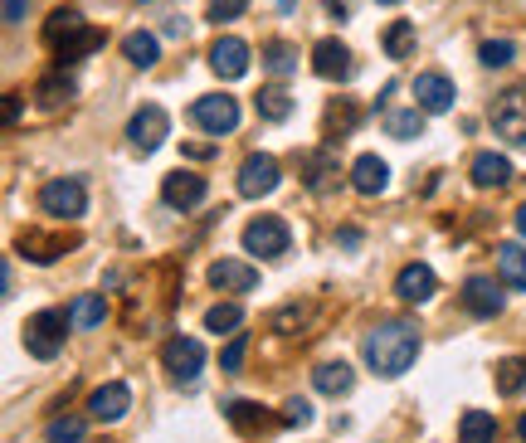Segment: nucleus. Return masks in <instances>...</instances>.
I'll use <instances>...</instances> for the list:
<instances>
[{"label":"nucleus","mask_w":526,"mask_h":443,"mask_svg":"<svg viewBox=\"0 0 526 443\" xmlns=\"http://www.w3.org/2000/svg\"><path fill=\"white\" fill-rule=\"evenodd\" d=\"M453 78L444 74H419L414 78V108H424L429 117H439V112H449L453 108Z\"/></svg>","instance_id":"15"},{"label":"nucleus","mask_w":526,"mask_h":443,"mask_svg":"<svg viewBox=\"0 0 526 443\" xmlns=\"http://www.w3.org/2000/svg\"><path fill=\"white\" fill-rule=\"evenodd\" d=\"M492 434H497V419L488 409H468L458 419V443H492Z\"/></svg>","instance_id":"29"},{"label":"nucleus","mask_w":526,"mask_h":443,"mask_svg":"<svg viewBox=\"0 0 526 443\" xmlns=\"http://www.w3.org/2000/svg\"><path fill=\"white\" fill-rule=\"evenodd\" d=\"M166 137H171V112H166V108L147 103V108L132 112V122H127V142H132V151L151 156V151L161 147Z\"/></svg>","instance_id":"6"},{"label":"nucleus","mask_w":526,"mask_h":443,"mask_svg":"<svg viewBox=\"0 0 526 443\" xmlns=\"http://www.w3.org/2000/svg\"><path fill=\"white\" fill-rule=\"evenodd\" d=\"M103 317H108L103 293H83L74 307H69V327H74V332H93V327H103Z\"/></svg>","instance_id":"24"},{"label":"nucleus","mask_w":526,"mask_h":443,"mask_svg":"<svg viewBox=\"0 0 526 443\" xmlns=\"http://www.w3.org/2000/svg\"><path fill=\"white\" fill-rule=\"evenodd\" d=\"M434 293H439V278H434L429 263H405V268H400V278H395V297H400V302L424 307Z\"/></svg>","instance_id":"12"},{"label":"nucleus","mask_w":526,"mask_h":443,"mask_svg":"<svg viewBox=\"0 0 526 443\" xmlns=\"http://www.w3.org/2000/svg\"><path fill=\"white\" fill-rule=\"evenodd\" d=\"M278 419H283L288 429H307V424H312V405H307V400H288Z\"/></svg>","instance_id":"41"},{"label":"nucleus","mask_w":526,"mask_h":443,"mask_svg":"<svg viewBox=\"0 0 526 443\" xmlns=\"http://www.w3.org/2000/svg\"><path fill=\"white\" fill-rule=\"evenodd\" d=\"M127 409H132V390H127L122 380H108V385H98V390L88 395V414H93L98 424H117Z\"/></svg>","instance_id":"13"},{"label":"nucleus","mask_w":526,"mask_h":443,"mask_svg":"<svg viewBox=\"0 0 526 443\" xmlns=\"http://www.w3.org/2000/svg\"><path fill=\"white\" fill-rule=\"evenodd\" d=\"M39 210H44L49 220H78V215L88 210V190H83V181H74V176H59V181H49L39 190Z\"/></svg>","instance_id":"4"},{"label":"nucleus","mask_w":526,"mask_h":443,"mask_svg":"<svg viewBox=\"0 0 526 443\" xmlns=\"http://www.w3.org/2000/svg\"><path fill=\"white\" fill-rule=\"evenodd\" d=\"M517 234H522V239H526V205H522V210H517Z\"/></svg>","instance_id":"45"},{"label":"nucleus","mask_w":526,"mask_h":443,"mask_svg":"<svg viewBox=\"0 0 526 443\" xmlns=\"http://www.w3.org/2000/svg\"><path fill=\"white\" fill-rule=\"evenodd\" d=\"M35 98L44 103V108H59V103H69V98H74V83H69V78H64V83H59V78H44Z\"/></svg>","instance_id":"39"},{"label":"nucleus","mask_w":526,"mask_h":443,"mask_svg":"<svg viewBox=\"0 0 526 443\" xmlns=\"http://www.w3.org/2000/svg\"><path fill=\"white\" fill-rule=\"evenodd\" d=\"M380 44H385V59H410L414 54V20H395Z\"/></svg>","instance_id":"34"},{"label":"nucleus","mask_w":526,"mask_h":443,"mask_svg":"<svg viewBox=\"0 0 526 443\" xmlns=\"http://www.w3.org/2000/svg\"><path fill=\"white\" fill-rule=\"evenodd\" d=\"M254 108H259L263 122H288V117H293V93H288L283 83H268V88H259Z\"/></svg>","instance_id":"23"},{"label":"nucleus","mask_w":526,"mask_h":443,"mask_svg":"<svg viewBox=\"0 0 526 443\" xmlns=\"http://www.w3.org/2000/svg\"><path fill=\"white\" fill-rule=\"evenodd\" d=\"M497 390H502V395H522L526 390V361L522 356L497 361Z\"/></svg>","instance_id":"35"},{"label":"nucleus","mask_w":526,"mask_h":443,"mask_svg":"<svg viewBox=\"0 0 526 443\" xmlns=\"http://www.w3.org/2000/svg\"><path fill=\"white\" fill-rule=\"evenodd\" d=\"M205 195H210V181L195 176V171H171V176L161 181V200H166L171 210H195Z\"/></svg>","instance_id":"11"},{"label":"nucleus","mask_w":526,"mask_h":443,"mask_svg":"<svg viewBox=\"0 0 526 443\" xmlns=\"http://www.w3.org/2000/svg\"><path fill=\"white\" fill-rule=\"evenodd\" d=\"M497 273L512 293H526V244H502L497 249Z\"/></svg>","instance_id":"21"},{"label":"nucleus","mask_w":526,"mask_h":443,"mask_svg":"<svg viewBox=\"0 0 526 443\" xmlns=\"http://www.w3.org/2000/svg\"><path fill=\"white\" fill-rule=\"evenodd\" d=\"M293 5H298V0H278V10H293Z\"/></svg>","instance_id":"47"},{"label":"nucleus","mask_w":526,"mask_h":443,"mask_svg":"<svg viewBox=\"0 0 526 443\" xmlns=\"http://www.w3.org/2000/svg\"><path fill=\"white\" fill-rule=\"evenodd\" d=\"M351 185H356L361 195H380V190L390 185V166L366 151V156H356V166H351Z\"/></svg>","instance_id":"19"},{"label":"nucleus","mask_w":526,"mask_h":443,"mask_svg":"<svg viewBox=\"0 0 526 443\" xmlns=\"http://www.w3.org/2000/svg\"><path fill=\"white\" fill-rule=\"evenodd\" d=\"M59 49V64H78L83 54H93V49H103V30H93V25H83L78 35H69L64 44H54Z\"/></svg>","instance_id":"28"},{"label":"nucleus","mask_w":526,"mask_h":443,"mask_svg":"<svg viewBox=\"0 0 526 443\" xmlns=\"http://www.w3.org/2000/svg\"><path fill=\"white\" fill-rule=\"evenodd\" d=\"M5 122H20V98H15V93L5 98Z\"/></svg>","instance_id":"43"},{"label":"nucleus","mask_w":526,"mask_h":443,"mask_svg":"<svg viewBox=\"0 0 526 443\" xmlns=\"http://www.w3.org/2000/svg\"><path fill=\"white\" fill-rule=\"evenodd\" d=\"M210 288H220V293H254L259 288V268L239 259L210 263Z\"/></svg>","instance_id":"14"},{"label":"nucleus","mask_w":526,"mask_h":443,"mask_svg":"<svg viewBox=\"0 0 526 443\" xmlns=\"http://www.w3.org/2000/svg\"><path fill=\"white\" fill-rule=\"evenodd\" d=\"M424 108H405V112H390L385 117V137H395V142H414V137H424Z\"/></svg>","instance_id":"27"},{"label":"nucleus","mask_w":526,"mask_h":443,"mask_svg":"<svg viewBox=\"0 0 526 443\" xmlns=\"http://www.w3.org/2000/svg\"><path fill=\"white\" fill-rule=\"evenodd\" d=\"M517 434H522V443H526V414H522V419H517Z\"/></svg>","instance_id":"46"},{"label":"nucleus","mask_w":526,"mask_h":443,"mask_svg":"<svg viewBox=\"0 0 526 443\" xmlns=\"http://www.w3.org/2000/svg\"><path fill=\"white\" fill-rule=\"evenodd\" d=\"M327 10H332V15H346V10H351V0H327Z\"/></svg>","instance_id":"44"},{"label":"nucleus","mask_w":526,"mask_h":443,"mask_svg":"<svg viewBox=\"0 0 526 443\" xmlns=\"http://www.w3.org/2000/svg\"><path fill=\"white\" fill-rule=\"evenodd\" d=\"M380 5H400V0H380Z\"/></svg>","instance_id":"48"},{"label":"nucleus","mask_w":526,"mask_h":443,"mask_svg":"<svg viewBox=\"0 0 526 443\" xmlns=\"http://www.w3.org/2000/svg\"><path fill=\"white\" fill-rule=\"evenodd\" d=\"M122 54H127L132 69H156V59H161V39L147 35V30H132V35L122 39Z\"/></svg>","instance_id":"22"},{"label":"nucleus","mask_w":526,"mask_h":443,"mask_svg":"<svg viewBox=\"0 0 526 443\" xmlns=\"http://www.w3.org/2000/svg\"><path fill=\"white\" fill-rule=\"evenodd\" d=\"M478 59H483L488 69H507V64L517 59V44H512V39H488V44L478 49Z\"/></svg>","instance_id":"37"},{"label":"nucleus","mask_w":526,"mask_h":443,"mask_svg":"<svg viewBox=\"0 0 526 443\" xmlns=\"http://www.w3.org/2000/svg\"><path fill=\"white\" fill-rule=\"evenodd\" d=\"M463 307L488 322V317H497V312L507 307V297H502V288H497L492 278H468V283H463Z\"/></svg>","instance_id":"17"},{"label":"nucleus","mask_w":526,"mask_h":443,"mask_svg":"<svg viewBox=\"0 0 526 443\" xmlns=\"http://www.w3.org/2000/svg\"><path fill=\"white\" fill-rule=\"evenodd\" d=\"M20 254L30 263H54L64 254V239H39L35 229H25V234H20Z\"/></svg>","instance_id":"32"},{"label":"nucleus","mask_w":526,"mask_h":443,"mask_svg":"<svg viewBox=\"0 0 526 443\" xmlns=\"http://www.w3.org/2000/svg\"><path fill=\"white\" fill-rule=\"evenodd\" d=\"M312 385H317L322 395H346V390L356 385V370L346 366V361H327V366L312 370Z\"/></svg>","instance_id":"26"},{"label":"nucleus","mask_w":526,"mask_h":443,"mask_svg":"<svg viewBox=\"0 0 526 443\" xmlns=\"http://www.w3.org/2000/svg\"><path fill=\"white\" fill-rule=\"evenodd\" d=\"M83 434H88V424H83L78 414H59V419H49V429H44L49 443H83Z\"/></svg>","instance_id":"36"},{"label":"nucleus","mask_w":526,"mask_h":443,"mask_svg":"<svg viewBox=\"0 0 526 443\" xmlns=\"http://www.w3.org/2000/svg\"><path fill=\"white\" fill-rule=\"evenodd\" d=\"M312 74L327 78V83H346V78L356 74L351 49H346L341 39H317V44H312Z\"/></svg>","instance_id":"10"},{"label":"nucleus","mask_w":526,"mask_h":443,"mask_svg":"<svg viewBox=\"0 0 526 443\" xmlns=\"http://www.w3.org/2000/svg\"><path fill=\"white\" fill-rule=\"evenodd\" d=\"M64 327H69L64 312H35V317L25 322L20 341H25V351H30L35 361H54V356L64 351Z\"/></svg>","instance_id":"2"},{"label":"nucleus","mask_w":526,"mask_h":443,"mask_svg":"<svg viewBox=\"0 0 526 443\" xmlns=\"http://www.w3.org/2000/svg\"><path fill=\"white\" fill-rule=\"evenodd\" d=\"M468 176H473V185H483V190H497V185L512 181V161L502 151H478L473 166H468Z\"/></svg>","instance_id":"18"},{"label":"nucleus","mask_w":526,"mask_h":443,"mask_svg":"<svg viewBox=\"0 0 526 443\" xmlns=\"http://www.w3.org/2000/svg\"><path fill=\"white\" fill-rule=\"evenodd\" d=\"M249 10V0H210V20L215 25H229V20H239Z\"/></svg>","instance_id":"40"},{"label":"nucleus","mask_w":526,"mask_h":443,"mask_svg":"<svg viewBox=\"0 0 526 443\" xmlns=\"http://www.w3.org/2000/svg\"><path fill=\"white\" fill-rule=\"evenodd\" d=\"M83 30V15H78L74 5H59L54 15H49V25H44V44H64L69 35Z\"/></svg>","instance_id":"31"},{"label":"nucleus","mask_w":526,"mask_h":443,"mask_svg":"<svg viewBox=\"0 0 526 443\" xmlns=\"http://www.w3.org/2000/svg\"><path fill=\"white\" fill-rule=\"evenodd\" d=\"M244 356H249V332H229V346L220 351V370L234 375V370L244 366Z\"/></svg>","instance_id":"38"},{"label":"nucleus","mask_w":526,"mask_h":443,"mask_svg":"<svg viewBox=\"0 0 526 443\" xmlns=\"http://www.w3.org/2000/svg\"><path fill=\"white\" fill-rule=\"evenodd\" d=\"M190 117H195L200 132H210V137H229V132L239 127V103L225 98V93H210V98H195Z\"/></svg>","instance_id":"7"},{"label":"nucleus","mask_w":526,"mask_h":443,"mask_svg":"<svg viewBox=\"0 0 526 443\" xmlns=\"http://www.w3.org/2000/svg\"><path fill=\"white\" fill-rule=\"evenodd\" d=\"M492 127H497L507 142H526V83L522 88H507V93L492 103Z\"/></svg>","instance_id":"9"},{"label":"nucleus","mask_w":526,"mask_h":443,"mask_svg":"<svg viewBox=\"0 0 526 443\" xmlns=\"http://www.w3.org/2000/svg\"><path fill=\"white\" fill-rule=\"evenodd\" d=\"M161 361L171 370V380L190 390V385L200 380V370H205V346H200L195 336H171V341L161 346Z\"/></svg>","instance_id":"5"},{"label":"nucleus","mask_w":526,"mask_h":443,"mask_svg":"<svg viewBox=\"0 0 526 443\" xmlns=\"http://www.w3.org/2000/svg\"><path fill=\"white\" fill-rule=\"evenodd\" d=\"M244 327V307L239 302H215L210 312H205V332H239Z\"/></svg>","instance_id":"33"},{"label":"nucleus","mask_w":526,"mask_h":443,"mask_svg":"<svg viewBox=\"0 0 526 443\" xmlns=\"http://www.w3.org/2000/svg\"><path fill=\"white\" fill-rule=\"evenodd\" d=\"M225 414H229V424H234V429H244V434H254V429H273V424H283V419H273L268 409L249 405V400H229V405H225Z\"/></svg>","instance_id":"25"},{"label":"nucleus","mask_w":526,"mask_h":443,"mask_svg":"<svg viewBox=\"0 0 526 443\" xmlns=\"http://www.w3.org/2000/svg\"><path fill=\"white\" fill-rule=\"evenodd\" d=\"M361 356H366V366L385 375V380H395V375H405L414 366V356H419V327L414 322H380L366 332L361 341Z\"/></svg>","instance_id":"1"},{"label":"nucleus","mask_w":526,"mask_h":443,"mask_svg":"<svg viewBox=\"0 0 526 443\" xmlns=\"http://www.w3.org/2000/svg\"><path fill=\"white\" fill-rule=\"evenodd\" d=\"M263 69L273 78H288L298 69V44H288V39H273V44H263Z\"/></svg>","instance_id":"30"},{"label":"nucleus","mask_w":526,"mask_h":443,"mask_svg":"<svg viewBox=\"0 0 526 443\" xmlns=\"http://www.w3.org/2000/svg\"><path fill=\"white\" fill-rule=\"evenodd\" d=\"M288 244H293V229H288V220H278V215H259V220L244 224V249L259 254V259H283Z\"/></svg>","instance_id":"3"},{"label":"nucleus","mask_w":526,"mask_h":443,"mask_svg":"<svg viewBox=\"0 0 526 443\" xmlns=\"http://www.w3.org/2000/svg\"><path fill=\"white\" fill-rule=\"evenodd\" d=\"M210 69H215L220 78H244L249 74V44L234 39V35L215 39V49H210Z\"/></svg>","instance_id":"16"},{"label":"nucleus","mask_w":526,"mask_h":443,"mask_svg":"<svg viewBox=\"0 0 526 443\" xmlns=\"http://www.w3.org/2000/svg\"><path fill=\"white\" fill-rule=\"evenodd\" d=\"M278 181H283V171H278V161H273L268 151L249 156V161L239 166V195H244V200H263V195H273Z\"/></svg>","instance_id":"8"},{"label":"nucleus","mask_w":526,"mask_h":443,"mask_svg":"<svg viewBox=\"0 0 526 443\" xmlns=\"http://www.w3.org/2000/svg\"><path fill=\"white\" fill-rule=\"evenodd\" d=\"M302 171H307V190H327L332 176H337V147H322V151H307L302 156Z\"/></svg>","instance_id":"20"},{"label":"nucleus","mask_w":526,"mask_h":443,"mask_svg":"<svg viewBox=\"0 0 526 443\" xmlns=\"http://www.w3.org/2000/svg\"><path fill=\"white\" fill-rule=\"evenodd\" d=\"M25 10H30V0H5V25H20Z\"/></svg>","instance_id":"42"}]
</instances>
